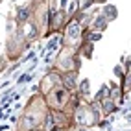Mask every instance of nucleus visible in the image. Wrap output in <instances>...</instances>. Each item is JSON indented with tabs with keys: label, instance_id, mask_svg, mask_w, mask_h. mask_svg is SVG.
<instances>
[{
	"label": "nucleus",
	"instance_id": "obj_1",
	"mask_svg": "<svg viewBox=\"0 0 131 131\" xmlns=\"http://www.w3.org/2000/svg\"><path fill=\"white\" fill-rule=\"evenodd\" d=\"M74 116H76V122L78 124H81V126H92L98 122V115H96V109L94 105H78L76 113H74Z\"/></svg>",
	"mask_w": 131,
	"mask_h": 131
},
{
	"label": "nucleus",
	"instance_id": "obj_2",
	"mask_svg": "<svg viewBox=\"0 0 131 131\" xmlns=\"http://www.w3.org/2000/svg\"><path fill=\"white\" fill-rule=\"evenodd\" d=\"M57 67H59L63 72H74L76 68H78V59H76V54H74L72 48H65V50L59 54Z\"/></svg>",
	"mask_w": 131,
	"mask_h": 131
},
{
	"label": "nucleus",
	"instance_id": "obj_3",
	"mask_svg": "<svg viewBox=\"0 0 131 131\" xmlns=\"http://www.w3.org/2000/svg\"><path fill=\"white\" fill-rule=\"evenodd\" d=\"M63 42H65L67 46H70V48L78 46V45L81 42V26H80V22H78V20H72L70 24L67 26Z\"/></svg>",
	"mask_w": 131,
	"mask_h": 131
},
{
	"label": "nucleus",
	"instance_id": "obj_4",
	"mask_svg": "<svg viewBox=\"0 0 131 131\" xmlns=\"http://www.w3.org/2000/svg\"><path fill=\"white\" fill-rule=\"evenodd\" d=\"M105 26H107V20L103 19V15L96 17V19H94V22H92V28H94V30H103Z\"/></svg>",
	"mask_w": 131,
	"mask_h": 131
},
{
	"label": "nucleus",
	"instance_id": "obj_5",
	"mask_svg": "<svg viewBox=\"0 0 131 131\" xmlns=\"http://www.w3.org/2000/svg\"><path fill=\"white\" fill-rule=\"evenodd\" d=\"M103 19H105L107 22H109L111 19H116V7H115V6H107V7H105V15H103Z\"/></svg>",
	"mask_w": 131,
	"mask_h": 131
},
{
	"label": "nucleus",
	"instance_id": "obj_6",
	"mask_svg": "<svg viewBox=\"0 0 131 131\" xmlns=\"http://www.w3.org/2000/svg\"><path fill=\"white\" fill-rule=\"evenodd\" d=\"M80 91H81V94H87V92H89V81H87V80L80 85Z\"/></svg>",
	"mask_w": 131,
	"mask_h": 131
},
{
	"label": "nucleus",
	"instance_id": "obj_7",
	"mask_svg": "<svg viewBox=\"0 0 131 131\" xmlns=\"http://www.w3.org/2000/svg\"><path fill=\"white\" fill-rule=\"evenodd\" d=\"M115 74H116L118 78H122V76H124V72H122V67H116V68H115Z\"/></svg>",
	"mask_w": 131,
	"mask_h": 131
}]
</instances>
